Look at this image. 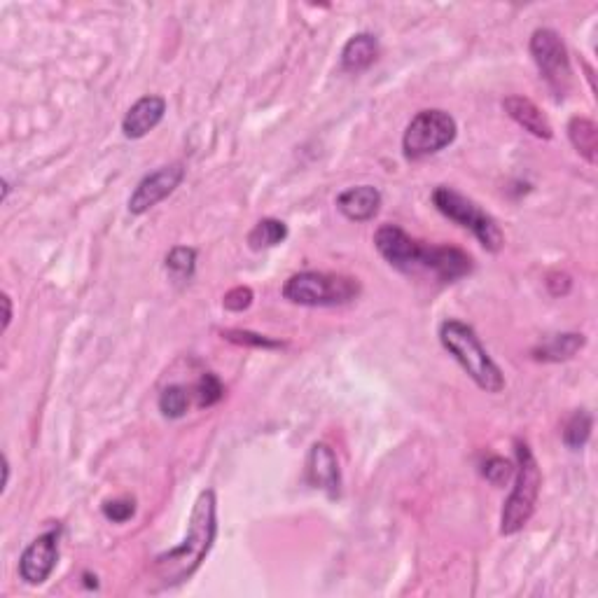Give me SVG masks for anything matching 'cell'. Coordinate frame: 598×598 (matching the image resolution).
I'll return each instance as SVG.
<instances>
[{
    "label": "cell",
    "instance_id": "10",
    "mask_svg": "<svg viewBox=\"0 0 598 598\" xmlns=\"http://www.w3.org/2000/svg\"><path fill=\"white\" fill-rule=\"evenodd\" d=\"M59 561V531H47L38 535L19 559V577L26 584H43L50 580L52 570Z\"/></svg>",
    "mask_w": 598,
    "mask_h": 598
},
{
    "label": "cell",
    "instance_id": "13",
    "mask_svg": "<svg viewBox=\"0 0 598 598\" xmlns=\"http://www.w3.org/2000/svg\"><path fill=\"white\" fill-rule=\"evenodd\" d=\"M472 269H475V262H472V257L461 248L433 246V250H430L428 271L437 278V281L456 283L468 274H472Z\"/></svg>",
    "mask_w": 598,
    "mask_h": 598
},
{
    "label": "cell",
    "instance_id": "5",
    "mask_svg": "<svg viewBox=\"0 0 598 598\" xmlns=\"http://www.w3.org/2000/svg\"><path fill=\"white\" fill-rule=\"evenodd\" d=\"M433 204L444 218L454 220L456 225L470 229L475 234V239L489 250V253H498L505 243V234L496 220L489 213L482 211L475 201L465 197V194L456 192L454 187H437L433 192Z\"/></svg>",
    "mask_w": 598,
    "mask_h": 598
},
{
    "label": "cell",
    "instance_id": "15",
    "mask_svg": "<svg viewBox=\"0 0 598 598\" xmlns=\"http://www.w3.org/2000/svg\"><path fill=\"white\" fill-rule=\"evenodd\" d=\"M503 108L505 113L531 136L542 138V141H549V138L554 136L552 124H549L545 113H542L531 99H526V96H507L503 101Z\"/></svg>",
    "mask_w": 598,
    "mask_h": 598
},
{
    "label": "cell",
    "instance_id": "28",
    "mask_svg": "<svg viewBox=\"0 0 598 598\" xmlns=\"http://www.w3.org/2000/svg\"><path fill=\"white\" fill-rule=\"evenodd\" d=\"M3 309H5V316H3V330L10 328L12 323V299L10 295H3Z\"/></svg>",
    "mask_w": 598,
    "mask_h": 598
},
{
    "label": "cell",
    "instance_id": "14",
    "mask_svg": "<svg viewBox=\"0 0 598 598\" xmlns=\"http://www.w3.org/2000/svg\"><path fill=\"white\" fill-rule=\"evenodd\" d=\"M381 192L374 185H358L349 187L337 197V208L346 220L351 222H367L379 213L381 208Z\"/></svg>",
    "mask_w": 598,
    "mask_h": 598
},
{
    "label": "cell",
    "instance_id": "16",
    "mask_svg": "<svg viewBox=\"0 0 598 598\" xmlns=\"http://www.w3.org/2000/svg\"><path fill=\"white\" fill-rule=\"evenodd\" d=\"M379 59V40L372 33H356L346 40L342 50V68L346 73H363Z\"/></svg>",
    "mask_w": 598,
    "mask_h": 598
},
{
    "label": "cell",
    "instance_id": "18",
    "mask_svg": "<svg viewBox=\"0 0 598 598\" xmlns=\"http://www.w3.org/2000/svg\"><path fill=\"white\" fill-rule=\"evenodd\" d=\"M568 138L573 143V148L587 159L589 164H596L598 152V131L596 124L587 120V117H573L568 122Z\"/></svg>",
    "mask_w": 598,
    "mask_h": 598
},
{
    "label": "cell",
    "instance_id": "1",
    "mask_svg": "<svg viewBox=\"0 0 598 598\" xmlns=\"http://www.w3.org/2000/svg\"><path fill=\"white\" fill-rule=\"evenodd\" d=\"M215 535H218V498L213 489H204L192 505L185 540L155 559V575L162 587H178L190 580L213 549Z\"/></svg>",
    "mask_w": 598,
    "mask_h": 598
},
{
    "label": "cell",
    "instance_id": "8",
    "mask_svg": "<svg viewBox=\"0 0 598 598\" xmlns=\"http://www.w3.org/2000/svg\"><path fill=\"white\" fill-rule=\"evenodd\" d=\"M374 246H377L379 255L384 257L393 269L402 271V274L428 271L430 250H433V246H421V241L412 239V236L398 225L379 227L377 234H374Z\"/></svg>",
    "mask_w": 598,
    "mask_h": 598
},
{
    "label": "cell",
    "instance_id": "3",
    "mask_svg": "<svg viewBox=\"0 0 598 598\" xmlns=\"http://www.w3.org/2000/svg\"><path fill=\"white\" fill-rule=\"evenodd\" d=\"M360 295V281L344 274L299 271L283 285V297L297 307H344Z\"/></svg>",
    "mask_w": 598,
    "mask_h": 598
},
{
    "label": "cell",
    "instance_id": "17",
    "mask_svg": "<svg viewBox=\"0 0 598 598\" xmlns=\"http://www.w3.org/2000/svg\"><path fill=\"white\" fill-rule=\"evenodd\" d=\"M584 344H587L584 335L566 332V335H554L545 339L538 349H533V356L535 360H542V363H563V360L575 358V353L582 351Z\"/></svg>",
    "mask_w": 598,
    "mask_h": 598
},
{
    "label": "cell",
    "instance_id": "7",
    "mask_svg": "<svg viewBox=\"0 0 598 598\" xmlns=\"http://www.w3.org/2000/svg\"><path fill=\"white\" fill-rule=\"evenodd\" d=\"M531 57L538 66L540 78L545 80L556 99H566L570 92V85H573V66H570V54L568 47L563 43L559 33L554 29H538L533 31L531 36Z\"/></svg>",
    "mask_w": 598,
    "mask_h": 598
},
{
    "label": "cell",
    "instance_id": "25",
    "mask_svg": "<svg viewBox=\"0 0 598 598\" xmlns=\"http://www.w3.org/2000/svg\"><path fill=\"white\" fill-rule=\"evenodd\" d=\"M482 475L489 479L493 486H503L514 477V465L500 456H491V458H486Z\"/></svg>",
    "mask_w": 598,
    "mask_h": 598
},
{
    "label": "cell",
    "instance_id": "30",
    "mask_svg": "<svg viewBox=\"0 0 598 598\" xmlns=\"http://www.w3.org/2000/svg\"><path fill=\"white\" fill-rule=\"evenodd\" d=\"M10 190H12L10 183H8V180L3 178V201H8V197H10Z\"/></svg>",
    "mask_w": 598,
    "mask_h": 598
},
{
    "label": "cell",
    "instance_id": "26",
    "mask_svg": "<svg viewBox=\"0 0 598 598\" xmlns=\"http://www.w3.org/2000/svg\"><path fill=\"white\" fill-rule=\"evenodd\" d=\"M136 514V500L134 498H115L103 503V517L113 524H124Z\"/></svg>",
    "mask_w": 598,
    "mask_h": 598
},
{
    "label": "cell",
    "instance_id": "24",
    "mask_svg": "<svg viewBox=\"0 0 598 598\" xmlns=\"http://www.w3.org/2000/svg\"><path fill=\"white\" fill-rule=\"evenodd\" d=\"M222 395H225V386H222V381L215 377L213 372H206L204 377L199 379L197 384V400H199V407H213L218 405L222 400Z\"/></svg>",
    "mask_w": 598,
    "mask_h": 598
},
{
    "label": "cell",
    "instance_id": "4",
    "mask_svg": "<svg viewBox=\"0 0 598 598\" xmlns=\"http://www.w3.org/2000/svg\"><path fill=\"white\" fill-rule=\"evenodd\" d=\"M517 465H514V489L510 498L505 500L503 517H500V533L514 535L531 521L535 505H538L542 475L535 461L531 447L526 442L517 440Z\"/></svg>",
    "mask_w": 598,
    "mask_h": 598
},
{
    "label": "cell",
    "instance_id": "29",
    "mask_svg": "<svg viewBox=\"0 0 598 598\" xmlns=\"http://www.w3.org/2000/svg\"><path fill=\"white\" fill-rule=\"evenodd\" d=\"M8 484H10V461L8 456H3V491H8Z\"/></svg>",
    "mask_w": 598,
    "mask_h": 598
},
{
    "label": "cell",
    "instance_id": "11",
    "mask_svg": "<svg viewBox=\"0 0 598 598\" xmlns=\"http://www.w3.org/2000/svg\"><path fill=\"white\" fill-rule=\"evenodd\" d=\"M307 479L314 489H321L330 498H337L342 491V472L335 449L325 442H316L307 456Z\"/></svg>",
    "mask_w": 598,
    "mask_h": 598
},
{
    "label": "cell",
    "instance_id": "27",
    "mask_svg": "<svg viewBox=\"0 0 598 598\" xmlns=\"http://www.w3.org/2000/svg\"><path fill=\"white\" fill-rule=\"evenodd\" d=\"M250 304H253V290L243 288V285L232 288L225 297H222V307L227 311H234V314H241V311L250 309Z\"/></svg>",
    "mask_w": 598,
    "mask_h": 598
},
{
    "label": "cell",
    "instance_id": "21",
    "mask_svg": "<svg viewBox=\"0 0 598 598\" xmlns=\"http://www.w3.org/2000/svg\"><path fill=\"white\" fill-rule=\"evenodd\" d=\"M166 269L176 281H190L197 269V250L187 246H176L166 255Z\"/></svg>",
    "mask_w": 598,
    "mask_h": 598
},
{
    "label": "cell",
    "instance_id": "23",
    "mask_svg": "<svg viewBox=\"0 0 598 598\" xmlns=\"http://www.w3.org/2000/svg\"><path fill=\"white\" fill-rule=\"evenodd\" d=\"M222 337L232 344L253 346V349H281L283 346V342H276V339H269V337L257 335V332H248V330H222Z\"/></svg>",
    "mask_w": 598,
    "mask_h": 598
},
{
    "label": "cell",
    "instance_id": "20",
    "mask_svg": "<svg viewBox=\"0 0 598 598\" xmlns=\"http://www.w3.org/2000/svg\"><path fill=\"white\" fill-rule=\"evenodd\" d=\"M591 428H594V419H591L589 412L580 409V412L570 416L566 426H563V444H566L570 451L584 449V444H587L591 437Z\"/></svg>",
    "mask_w": 598,
    "mask_h": 598
},
{
    "label": "cell",
    "instance_id": "9",
    "mask_svg": "<svg viewBox=\"0 0 598 598\" xmlns=\"http://www.w3.org/2000/svg\"><path fill=\"white\" fill-rule=\"evenodd\" d=\"M183 180H185V166L180 162L159 166L157 171L148 173V176L136 185V190L131 192L129 213L131 215L148 213L150 208H155L159 204V201L171 197Z\"/></svg>",
    "mask_w": 598,
    "mask_h": 598
},
{
    "label": "cell",
    "instance_id": "2",
    "mask_svg": "<svg viewBox=\"0 0 598 598\" xmlns=\"http://www.w3.org/2000/svg\"><path fill=\"white\" fill-rule=\"evenodd\" d=\"M440 342L449 351L465 374L486 393H500L505 388V377L500 367L493 363L489 351L479 342L477 332L458 318H447L440 325Z\"/></svg>",
    "mask_w": 598,
    "mask_h": 598
},
{
    "label": "cell",
    "instance_id": "19",
    "mask_svg": "<svg viewBox=\"0 0 598 598\" xmlns=\"http://www.w3.org/2000/svg\"><path fill=\"white\" fill-rule=\"evenodd\" d=\"M288 239V225L276 218H264L248 232L250 250H269Z\"/></svg>",
    "mask_w": 598,
    "mask_h": 598
},
{
    "label": "cell",
    "instance_id": "6",
    "mask_svg": "<svg viewBox=\"0 0 598 598\" xmlns=\"http://www.w3.org/2000/svg\"><path fill=\"white\" fill-rule=\"evenodd\" d=\"M458 136V124L447 110L430 108L416 113L412 122L407 124L405 136H402V152L412 162L433 157L444 148H449Z\"/></svg>",
    "mask_w": 598,
    "mask_h": 598
},
{
    "label": "cell",
    "instance_id": "12",
    "mask_svg": "<svg viewBox=\"0 0 598 598\" xmlns=\"http://www.w3.org/2000/svg\"><path fill=\"white\" fill-rule=\"evenodd\" d=\"M166 115V101L162 96H143L138 99L134 106L127 110L122 120V134L131 138V141H138V138L148 136L152 129H157V124L164 120Z\"/></svg>",
    "mask_w": 598,
    "mask_h": 598
},
{
    "label": "cell",
    "instance_id": "22",
    "mask_svg": "<svg viewBox=\"0 0 598 598\" xmlns=\"http://www.w3.org/2000/svg\"><path fill=\"white\" fill-rule=\"evenodd\" d=\"M187 407H190V395H187L185 386H166L162 393H159V412H162L166 419H183L187 414Z\"/></svg>",
    "mask_w": 598,
    "mask_h": 598
}]
</instances>
